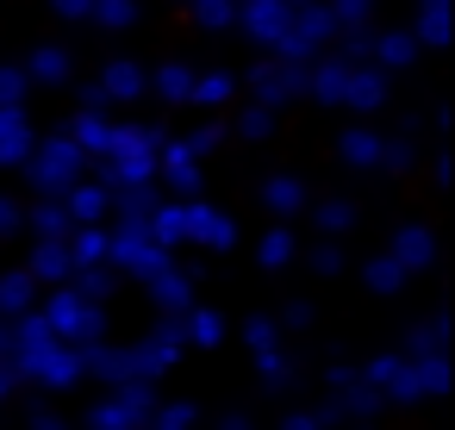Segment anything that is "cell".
I'll return each instance as SVG.
<instances>
[{
  "instance_id": "f1b7e54d",
  "label": "cell",
  "mask_w": 455,
  "mask_h": 430,
  "mask_svg": "<svg viewBox=\"0 0 455 430\" xmlns=\"http://www.w3.org/2000/svg\"><path fill=\"white\" fill-rule=\"evenodd\" d=\"M318 219H324V231H343V225H349V206H324Z\"/></svg>"
},
{
  "instance_id": "83f0119b",
  "label": "cell",
  "mask_w": 455,
  "mask_h": 430,
  "mask_svg": "<svg viewBox=\"0 0 455 430\" xmlns=\"http://www.w3.org/2000/svg\"><path fill=\"white\" fill-rule=\"evenodd\" d=\"M281 430H324V418H318V411H293Z\"/></svg>"
},
{
  "instance_id": "7c38bea8",
  "label": "cell",
  "mask_w": 455,
  "mask_h": 430,
  "mask_svg": "<svg viewBox=\"0 0 455 430\" xmlns=\"http://www.w3.org/2000/svg\"><path fill=\"white\" fill-rule=\"evenodd\" d=\"M194 243L231 250V219H225V212H206V206H194Z\"/></svg>"
},
{
  "instance_id": "7402d4cb",
  "label": "cell",
  "mask_w": 455,
  "mask_h": 430,
  "mask_svg": "<svg viewBox=\"0 0 455 430\" xmlns=\"http://www.w3.org/2000/svg\"><path fill=\"white\" fill-rule=\"evenodd\" d=\"M262 262H268V268L293 262V237H287V231H268V237H262Z\"/></svg>"
},
{
  "instance_id": "d590c367",
  "label": "cell",
  "mask_w": 455,
  "mask_h": 430,
  "mask_svg": "<svg viewBox=\"0 0 455 430\" xmlns=\"http://www.w3.org/2000/svg\"><path fill=\"white\" fill-rule=\"evenodd\" d=\"M0 362H7V318H0Z\"/></svg>"
},
{
  "instance_id": "ffe728a7",
  "label": "cell",
  "mask_w": 455,
  "mask_h": 430,
  "mask_svg": "<svg viewBox=\"0 0 455 430\" xmlns=\"http://www.w3.org/2000/svg\"><path fill=\"white\" fill-rule=\"evenodd\" d=\"M287 380H293V362H287L281 349H262V386H268V393H281Z\"/></svg>"
},
{
  "instance_id": "5b68a950",
  "label": "cell",
  "mask_w": 455,
  "mask_h": 430,
  "mask_svg": "<svg viewBox=\"0 0 455 430\" xmlns=\"http://www.w3.org/2000/svg\"><path fill=\"white\" fill-rule=\"evenodd\" d=\"M150 293L163 299V312H169V318H181V312L194 306V287H188V275H181V268H169V262L150 275Z\"/></svg>"
},
{
  "instance_id": "8992f818",
  "label": "cell",
  "mask_w": 455,
  "mask_h": 430,
  "mask_svg": "<svg viewBox=\"0 0 455 430\" xmlns=\"http://www.w3.org/2000/svg\"><path fill=\"white\" fill-rule=\"evenodd\" d=\"M76 163H82V156H76V144H51V150L38 156V187H51V194H57V187H69V181H76Z\"/></svg>"
},
{
  "instance_id": "ac0fdd59",
  "label": "cell",
  "mask_w": 455,
  "mask_h": 430,
  "mask_svg": "<svg viewBox=\"0 0 455 430\" xmlns=\"http://www.w3.org/2000/svg\"><path fill=\"white\" fill-rule=\"evenodd\" d=\"M150 206H156V194H150L144 181H125V187H119V212H125V219H150Z\"/></svg>"
},
{
  "instance_id": "ba28073f",
  "label": "cell",
  "mask_w": 455,
  "mask_h": 430,
  "mask_svg": "<svg viewBox=\"0 0 455 430\" xmlns=\"http://www.w3.org/2000/svg\"><path fill=\"white\" fill-rule=\"evenodd\" d=\"M225 337V312H212V306H188L181 312V343H219Z\"/></svg>"
},
{
  "instance_id": "277c9868",
  "label": "cell",
  "mask_w": 455,
  "mask_h": 430,
  "mask_svg": "<svg viewBox=\"0 0 455 430\" xmlns=\"http://www.w3.org/2000/svg\"><path fill=\"white\" fill-rule=\"evenodd\" d=\"M38 312H44V324H51L57 337H69V330L82 324V312H88V299H76V287H63V281H57V287H51V299H44Z\"/></svg>"
},
{
  "instance_id": "cb8c5ba5",
  "label": "cell",
  "mask_w": 455,
  "mask_h": 430,
  "mask_svg": "<svg viewBox=\"0 0 455 430\" xmlns=\"http://www.w3.org/2000/svg\"><path fill=\"white\" fill-rule=\"evenodd\" d=\"M299 200H306L299 181H275V187H268V206H275V212H299Z\"/></svg>"
},
{
  "instance_id": "6da1fadb",
  "label": "cell",
  "mask_w": 455,
  "mask_h": 430,
  "mask_svg": "<svg viewBox=\"0 0 455 430\" xmlns=\"http://www.w3.org/2000/svg\"><path fill=\"white\" fill-rule=\"evenodd\" d=\"M107 256H113L119 268H138L144 281H150V275L169 262V256H163V243L150 237V219H125V225H119V237L107 243Z\"/></svg>"
},
{
  "instance_id": "f546056e",
  "label": "cell",
  "mask_w": 455,
  "mask_h": 430,
  "mask_svg": "<svg viewBox=\"0 0 455 430\" xmlns=\"http://www.w3.org/2000/svg\"><path fill=\"white\" fill-rule=\"evenodd\" d=\"M312 268H318V275H337V268H343V256H337V250H318V256H312Z\"/></svg>"
},
{
  "instance_id": "836d02e7",
  "label": "cell",
  "mask_w": 455,
  "mask_h": 430,
  "mask_svg": "<svg viewBox=\"0 0 455 430\" xmlns=\"http://www.w3.org/2000/svg\"><path fill=\"white\" fill-rule=\"evenodd\" d=\"M219 430H250V418H243V411H231V418H225Z\"/></svg>"
},
{
  "instance_id": "52a82bcc",
  "label": "cell",
  "mask_w": 455,
  "mask_h": 430,
  "mask_svg": "<svg viewBox=\"0 0 455 430\" xmlns=\"http://www.w3.org/2000/svg\"><path fill=\"white\" fill-rule=\"evenodd\" d=\"M150 237H156L163 250H169V243H188V237H194V206H156Z\"/></svg>"
},
{
  "instance_id": "484cf974",
  "label": "cell",
  "mask_w": 455,
  "mask_h": 430,
  "mask_svg": "<svg viewBox=\"0 0 455 430\" xmlns=\"http://www.w3.org/2000/svg\"><path fill=\"white\" fill-rule=\"evenodd\" d=\"M243 343H250V355H262V349H275V324H268V318H250V330H243Z\"/></svg>"
},
{
  "instance_id": "2e32d148",
  "label": "cell",
  "mask_w": 455,
  "mask_h": 430,
  "mask_svg": "<svg viewBox=\"0 0 455 430\" xmlns=\"http://www.w3.org/2000/svg\"><path fill=\"white\" fill-rule=\"evenodd\" d=\"M32 231H38V237H57V243H63V237L76 231V219H69V206H38V212H32Z\"/></svg>"
},
{
  "instance_id": "4dcf8cb0",
  "label": "cell",
  "mask_w": 455,
  "mask_h": 430,
  "mask_svg": "<svg viewBox=\"0 0 455 430\" xmlns=\"http://www.w3.org/2000/svg\"><path fill=\"white\" fill-rule=\"evenodd\" d=\"M343 150H349V156H355V163H368V156H374V138H349V144H343Z\"/></svg>"
},
{
  "instance_id": "5bb4252c",
  "label": "cell",
  "mask_w": 455,
  "mask_h": 430,
  "mask_svg": "<svg viewBox=\"0 0 455 430\" xmlns=\"http://www.w3.org/2000/svg\"><path fill=\"white\" fill-rule=\"evenodd\" d=\"M411 368H418V386H424V399H443V393H449V355H443V349H436V355H418Z\"/></svg>"
},
{
  "instance_id": "8fae6325",
  "label": "cell",
  "mask_w": 455,
  "mask_h": 430,
  "mask_svg": "<svg viewBox=\"0 0 455 430\" xmlns=\"http://www.w3.org/2000/svg\"><path fill=\"white\" fill-rule=\"evenodd\" d=\"M32 299H38V281H32V268H20V275H7V281H0V312H7V318H13V312H26Z\"/></svg>"
},
{
  "instance_id": "3957f363",
  "label": "cell",
  "mask_w": 455,
  "mask_h": 430,
  "mask_svg": "<svg viewBox=\"0 0 455 430\" xmlns=\"http://www.w3.org/2000/svg\"><path fill=\"white\" fill-rule=\"evenodd\" d=\"M380 399H424V386H418V368H411V355H380V362H368V374H362Z\"/></svg>"
},
{
  "instance_id": "9a60e30c",
  "label": "cell",
  "mask_w": 455,
  "mask_h": 430,
  "mask_svg": "<svg viewBox=\"0 0 455 430\" xmlns=\"http://www.w3.org/2000/svg\"><path fill=\"white\" fill-rule=\"evenodd\" d=\"M63 243H69V262H76V268H82V262H107V237H100L94 225H82V231H69Z\"/></svg>"
},
{
  "instance_id": "e575fe53",
  "label": "cell",
  "mask_w": 455,
  "mask_h": 430,
  "mask_svg": "<svg viewBox=\"0 0 455 430\" xmlns=\"http://www.w3.org/2000/svg\"><path fill=\"white\" fill-rule=\"evenodd\" d=\"M32 430H63V424H57L51 411H38V418H32Z\"/></svg>"
},
{
  "instance_id": "30bf717a",
  "label": "cell",
  "mask_w": 455,
  "mask_h": 430,
  "mask_svg": "<svg viewBox=\"0 0 455 430\" xmlns=\"http://www.w3.org/2000/svg\"><path fill=\"white\" fill-rule=\"evenodd\" d=\"M393 262H399V268H430V262H436L430 231H399V237H393Z\"/></svg>"
},
{
  "instance_id": "1f68e13d",
  "label": "cell",
  "mask_w": 455,
  "mask_h": 430,
  "mask_svg": "<svg viewBox=\"0 0 455 430\" xmlns=\"http://www.w3.org/2000/svg\"><path fill=\"white\" fill-rule=\"evenodd\" d=\"M13 225H20V206H13V200H0V231H13Z\"/></svg>"
},
{
  "instance_id": "d6a6232c",
  "label": "cell",
  "mask_w": 455,
  "mask_h": 430,
  "mask_svg": "<svg viewBox=\"0 0 455 430\" xmlns=\"http://www.w3.org/2000/svg\"><path fill=\"white\" fill-rule=\"evenodd\" d=\"M13 380H20V374H13V362H0V399L13 393Z\"/></svg>"
},
{
  "instance_id": "7a4b0ae2",
  "label": "cell",
  "mask_w": 455,
  "mask_h": 430,
  "mask_svg": "<svg viewBox=\"0 0 455 430\" xmlns=\"http://www.w3.org/2000/svg\"><path fill=\"white\" fill-rule=\"evenodd\" d=\"M26 380H38V386H57V393H63V386H76V380H82V355H76L63 337H51V343L26 362Z\"/></svg>"
},
{
  "instance_id": "4316f807",
  "label": "cell",
  "mask_w": 455,
  "mask_h": 430,
  "mask_svg": "<svg viewBox=\"0 0 455 430\" xmlns=\"http://www.w3.org/2000/svg\"><path fill=\"white\" fill-rule=\"evenodd\" d=\"M82 144H88V150H100V144H107V150H113V131H107V125H94V119H88V125H82Z\"/></svg>"
},
{
  "instance_id": "d4e9b609",
  "label": "cell",
  "mask_w": 455,
  "mask_h": 430,
  "mask_svg": "<svg viewBox=\"0 0 455 430\" xmlns=\"http://www.w3.org/2000/svg\"><path fill=\"white\" fill-rule=\"evenodd\" d=\"M150 418H156V430H194V405H163Z\"/></svg>"
},
{
  "instance_id": "603a6c76",
  "label": "cell",
  "mask_w": 455,
  "mask_h": 430,
  "mask_svg": "<svg viewBox=\"0 0 455 430\" xmlns=\"http://www.w3.org/2000/svg\"><path fill=\"white\" fill-rule=\"evenodd\" d=\"M0 156H7V163L26 156V125L20 119H0Z\"/></svg>"
},
{
  "instance_id": "44dd1931",
  "label": "cell",
  "mask_w": 455,
  "mask_h": 430,
  "mask_svg": "<svg viewBox=\"0 0 455 430\" xmlns=\"http://www.w3.org/2000/svg\"><path fill=\"white\" fill-rule=\"evenodd\" d=\"M443 330H449V324H443V318H430V324L405 343V355H411V362H418V355H436V349H443Z\"/></svg>"
},
{
  "instance_id": "e0dca14e",
  "label": "cell",
  "mask_w": 455,
  "mask_h": 430,
  "mask_svg": "<svg viewBox=\"0 0 455 430\" xmlns=\"http://www.w3.org/2000/svg\"><path fill=\"white\" fill-rule=\"evenodd\" d=\"M107 212V187H76V200H69V219L76 225H94Z\"/></svg>"
},
{
  "instance_id": "9c48e42d",
  "label": "cell",
  "mask_w": 455,
  "mask_h": 430,
  "mask_svg": "<svg viewBox=\"0 0 455 430\" xmlns=\"http://www.w3.org/2000/svg\"><path fill=\"white\" fill-rule=\"evenodd\" d=\"M69 268H76V262H69V243L44 237L38 256H32V281H51V287H57V281H69Z\"/></svg>"
},
{
  "instance_id": "d6986e66",
  "label": "cell",
  "mask_w": 455,
  "mask_h": 430,
  "mask_svg": "<svg viewBox=\"0 0 455 430\" xmlns=\"http://www.w3.org/2000/svg\"><path fill=\"white\" fill-rule=\"evenodd\" d=\"M368 287H374V293H399V287H405V268H399L393 256H380V262H368Z\"/></svg>"
},
{
  "instance_id": "4fadbf2b",
  "label": "cell",
  "mask_w": 455,
  "mask_h": 430,
  "mask_svg": "<svg viewBox=\"0 0 455 430\" xmlns=\"http://www.w3.org/2000/svg\"><path fill=\"white\" fill-rule=\"evenodd\" d=\"M69 281H76V299H88V306H100V299L113 293V281H107V268H100V262H82V268H69Z\"/></svg>"
}]
</instances>
